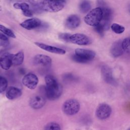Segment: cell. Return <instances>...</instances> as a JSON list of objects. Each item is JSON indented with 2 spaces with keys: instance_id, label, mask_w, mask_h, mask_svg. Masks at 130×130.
I'll return each instance as SVG.
<instances>
[{
  "instance_id": "obj_15",
  "label": "cell",
  "mask_w": 130,
  "mask_h": 130,
  "mask_svg": "<svg viewBox=\"0 0 130 130\" xmlns=\"http://www.w3.org/2000/svg\"><path fill=\"white\" fill-rule=\"evenodd\" d=\"M66 26L69 29H74L78 27L80 24V19L76 15H71L66 19Z\"/></svg>"
},
{
  "instance_id": "obj_3",
  "label": "cell",
  "mask_w": 130,
  "mask_h": 130,
  "mask_svg": "<svg viewBox=\"0 0 130 130\" xmlns=\"http://www.w3.org/2000/svg\"><path fill=\"white\" fill-rule=\"evenodd\" d=\"M95 53L93 51L85 49H76L75 54L72 56V59L80 63H86L92 60L95 57Z\"/></svg>"
},
{
  "instance_id": "obj_19",
  "label": "cell",
  "mask_w": 130,
  "mask_h": 130,
  "mask_svg": "<svg viewBox=\"0 0 130 130\" xmlns=\"http://www.w3.org/2000/svg\"><path fill=\"white\" fill-rule=\"evenodd\" d=\"M102 72L104 78L106 82L110 83H113L114 82V80L112 76L111 71L108 67H103L102 68Z\"/></svg>"
},
{
  "instance_id": "obj_1",
  "label": "cell",
  "mask_w": 130,
  "mask_h": 130,
  "mask_svg": "<svg viewBox=\"0 0 130 130\" xmlns=\"http://www.w3.org/2000/svg\"><path fill=\"white\" fill-rule=\"evenodd\" d=\"M45 92L47 98L50 100H55L59 98L62 93V87L55 77L48 75L45 77Z\"/></svg>"
},
{
  "instance_id": "obj_17",
  "label": "cell",
  "mask_w": 130,
  "mask_h": 130,
  "mask_svg": "<svg viewBox=\"0 0 130 130\" xmlns=\"http://www.w3.org/2000/svg\"><path fill=\"white\" fill-rule=\"evenodd\" d=\"M110 51L114 57H118L121 55L124 52L122 46V42L119 40L114 42L111 48Z\"/></svg>"
},
{
  "instance_id": "obj_8",
  "label": "cell",
  "mask_w": 130,
  "mask_h": 130,
  "mask_svg": "<svg viewBox=\"0 0 130 130\" xmlns=\"http://www.w3.org/2000/svg\"><path fill=\"white\" fill-rule=\"evenodd\" d=\"M70 42L79 45H87L91 42L90 39L87 36L82 34H75L71 35Z\"/></svg>"
},
{
  "instance_id": "obj_12",
  "label": "cell",
  "mask_w": 130,
  "mask_h": 130,
  "mask_svg": "<svg viewBox=\"0 0 130 130\" xmlns=\"http://www.w3.org/2000/svg\"><path fill=\"white\" fill-rule=\"evenodd\" d=\"M34 63L36 65H40L43 67H49L51 64V58L46 55L37 54L33 59Z\"/></svg>"
},
{
  "instance_id": "obj_4",
  "label": "cell",
  "mask_w": 130,
  "mask_h": 130,
  "mask_svg": "<svg viewBox=\"0 0 130 130\" xmlns=\"http://www.w3.org/2000/svg\"><path fill=\"white\" fill-rule=\"evenodd\" d=\"M103 18V12L100 7H97L91 10L84 17L85 22L92 26L99 24L102 21Z\"/></svg>"
},
{
  "instance_id": "obj_34",
  "label": "cell",
  "mask_w": 130,
  "mask_h": 130,
  "mask_svg": "<svg viewBox=\"0 0 130 130\" xmlns=\"http://www.w3.org/2000/svg\"><path fill=\"white\" fill-rule=\"evenodd\" d=\"M128 130H130V128H128Z\"/></svg>"
},
{
  "instance_id": "obj_29",
  "label": "cell",
  "mask_w": 130,
  "mask_h": 130,
  "mask_svg": "<svg viewBox=\"0 0 130 130\" xmlns=\"http://www.w3.org/2000/svg\"><path fill=\"white\" fill-rule=\"evenodd\" d=\"M22 13H23V14L26 17H32L34 15V13L32 12V11L30 9L27 10H26L25 11H23L22 12Z\"/></svg>"
},
{
  "instance_id": "obj_7",
  "label": "cell",
  "mask_w": 130,
  "mask_h": 130,
  "mask_svg": "<svg viewBox=\"0 0 130 130\" xmlns=\"http://www.w3.org/2000/svg\"><path fill=\"white\" fill-rule=\"evenodd\" d=\"M39 82L38 77L34 74L29 73L26 74L22 80V84L30 89H34L36 88Z\"/></svg>"
},
{
  "instance_id": "obj_14",
  "label": "cell",
  "mask_w": 130,
  "mask_h": 130,
  "mask_svg": "<svg viewBox=\"0 0 130 130\" xmlns=\"http://www.w3.org/2000/svg\"><path fill=\"white\" fill-rule=\"evenodd\" d=\"M46 103L45 99L39 95L32 96L29 100L30 106L35 109H39L42 108Z\"/></svg>"
},
{
  "instance_id": "obj_25",
  "label": "cell",
  "mask_w": 130,
  "mask_h": 130,
  "mask_svg": "<svg viewBox=\"0 0 130 130\" xmlns=\"http://www.w3.org/2000/svg\"><path fill=\"white\" fill-rule=\"evenodd\" d=\"M122 46L124 51L130 54V38L124 39L122 42Z\"/></svg>"
},
{
  "instance_id": "obj_13",
  "label": "cell",
  "mask_w": 130,
  "mask_h": 130,
  "mask_svg": "<svg viewBox=\"0 0 130 130\" xmlns=\"http://www.w3.org/2000/svg\"><path fill=\"white\" fill-rule=\"evenodd\" d=\"M12 56L13 54L9 52L3 53L0 57V66L5 70H9L12 65Z\"/></svg>"
},
{
  "instance_id": "obj_31",
  "label": "cell",
  "mask_w": 130,
  "mask_h": 130,
  "mask_svg": "<svg viewBox=\"0 0 130 130\" xmlns=\"http://www.w3.org/2000/svg\"><path fill=\"white\" fill-rule=\"evenodd\" d=\"M0 40H8V38L6 36V35L4 34L2 32H0Z\"/></svg>"
},
{
  "instance_id": "obj_26",
  "label": "cell",
  "mask_w": 130,
  "mask_h": 130,
  "mask_svg": "<svg viewBox=\"0 0 130 130\" xmlns=\"http://www.w3.org/2000/svg\"><path fill=\"white\" fill-rule=\"evenodd\" d=\"M8 86L7 80L4 77L0 76V93L4 92Z\"/></svg>"
},
{
  "instance_id": "obj_11",
  "label": "cell",
  "mask_w": 130,
  "mask_h": 130,
  "mask_svg": "<svg viewBox=\"0 0 130 130\" xmlns=\"http://www.w3.org/2000/svg\"><path fill=\"white\" fill-rule=\"evenodd\" d=\"M35 44L38 47H39V48H41L42 49L52 53L62 55V54H64L66 52V51L63 49L50 46L49 45H47L44 43H42L40 42H35Z\"/></svg>"
},
{
  "instance_id": "obj_18",
  "label": "cell",
  "mask_w": 130,
  "mask_h": 130,
  "mask_svg": "<svg viewBox=\"0 0 130 130\" xmlns=\"http://www.w3.org/2000/svg\"><path fill=\"white\" fill-rule=\"evenodd\" d=\"M24 60V53L22 51H19L12 56V65L19 66L21 64Z\"/></svg>"
},
{
  "instance_id": "obj_10",
  "label": "cell",
  "mask_w": 130,
  "mask_h": 130,
  "mask_svg": "<svg viewBox=\"0 0 130 130\" xmlns=\"http://www.w3.org/2000/svg\"><path fill=\"white\" fill-rule=\"evenodd\" d=\"M111 113V107L106 104H102L99 106L96 111L97 117L101 119H105L109 117Z\"/></svg>"
},
{
  "instance_id": "obj_27",
  "label": "cell",
  "mask_w": 130,
  "mask_h": 130,
  "mask_svg": "<svg viewBox=\"0 0 130 130\" xmlns=\"http://www.w3.org/2000/svg\"><path fill=\"white\" fill-rule=\"evenodd\" d=\"M94 29L96 32H97L101 36H103L104 35V32L105 30V28L102 23H100L99 24L95 26Z\"/></svg>"
},
{
  "instance_id": "obj_21",
  "label": "cell",
  "mask_w": 130,
  "mask_h": 130,
  "mask_svg": "<svg viewBox=\"0 0 130 130\" xmlns=\"http://www.w3.org/2000/svg\"><path fill=\"white\" fill-rule=\"evenodd\" d=\"M0 31H1L4 34H5L7 36L9 37L10 38H15L16 37L14 32L10 29L5 27V26L1 24H0Z\"/></svg>"
},
{
  "instance_id": "obj_6",
  "label": "cell",
  "mask_w": 130,
  "mask_h": 130,
  "mask_svg": "<svg viewBox=\"0 0 130 130\" xmlns=\"http://www.w3.org/2000/svg\"><path fill=\"white\" fill-rule=\"evenodd\" d=\"M80 104L75 99H69L66 101L62 105L63 112L68 115H73L80 110Z\"/></svg>"
},
{
  "instance_id": "obj_23",
  "label": "cell",
  "mask_w": 130,
  "mask_h": 130,
  "mask_svg": "<svg viewBox=\"0 0 130 130\" xmlns=\"http://www.w3.org/2000/svg\"><path fill=\"white\" fill-rule=\"evenodd\" d=\"M111 28L112 30L116 34H120L122 33L124 31V27L117 23H113L111 26Z\"/></svg>"
},
{
  "instance_id": "obj_32",
  "label": "cell",
  "mask_w": 130,
  "mask_h": 130,
  "mask_svg": "<svg viewBox=\"0 0 130 130\" xmlns=\"http://www.w3.org/2000/svg\"><path fill=\"white\" fill-rule=\"evenodd\" d=\"M19 2H24V3H29L30 5L34 3H35V0H18Z\"/></svg>"
},
{
  "instance_id": "obj_5",
  "label": "cell",
  "mask_w": 130,
  "mask_h": 130,
  "mask_svg": "<svg viewBox=\"0 0 130 130\" xmlns=\"http://www.w3.org/2000/svg\"><path fill=\"white\" fill-rule=\"evenodd\" d=\"M96 3L98 7H100L103 12V18L100 23L104 25L105 30H107L109 28L112 19V11L103 0H98Z\"/></svg>"
},
{
  "instance_id": "obj_30",
  "label": "cell",
  "mask_w": 130,
  "mask_h": 130,
  "mask_svg": "<svg viewBox=\"0 0 130 130\" xmlns=\"http://www.w3.org/2000/svg\"><path fill=\"white\" fill-rule=\"evenodd\" d=\"M9 43L8 40H1L0 41V47H6L9 45Z\"/></svg>"
},
{
  "instance_id": "obj_20",
  "label": "cell",
  "mask_w": 130,
  "mask_h": 130,
  "mask_svg": "<svg viewBox=\"0 0 130 130\" xmlns=\"http://www.w3.org/2000/svg\"><path fill=\"white\" fill-rule=\"evenodd\" d=\"M79 10L81 12L85 13L91 8V4L88 0H82L79 4Z\"/></svg>"
},
{
  "instance_id": "obj_22",
  "label": "cell",
  "mask_w": 130,
  "mask_h": 130,
  "mask_svg": "<svg viewBox=\"0 0 130 130\" xmlns=\"http://www.w3.org/2000/svg\"><path fill=\"white\" fill-rule=\"evenodd\" d=\"M13 7L17 9H20L22 12L27 10L30 9L29 5L26 3L21 2V3H16L13 5Z\"/></svg>"
},
{
  "instance_id": "obj_2",
  "label": "cell",
  "mask_w": 130,
  "mask_h": 130,
  "mask_svg": "<svg viewBox=\"0 0 130 130\" xmlns=\"http://www.w3.org/2000/svg\"><path fill=\"white\" fill-rule=\"evenodd\" d=\"M64 0H38L37 4L43 11L57 12L63 9L65 5Z\"/></svg>"
},
{
  "instance_id": "obj_28",
  "label": "cell",
  "mask_w": 130,
  "mask_h": 130,
  "mask_svg": "<svg viewBox=\"0 0 130 130\" xmlns=\"http://www.w3.org/2000/svg\"><path fill=\"white\" fill-rule=\"evenodd\" d=\"M71 35L68 33H60L59 34V38L65 42H70V38Z\"/></svg>"
},
{
  "instance_id": "obj_33",
  "label": "cell",
  "mask_w": 130,
  "mask_h": 130,
  "mask_svg": "<svg viewBox=\"0 0 130 130\" xmlns=\"http://www.w3.org/2000/svg\"><path fill=\"white\" fill-rule=\"evenodd\" d=\"M128 10H129V12L130 13V5H129V7H128Z\"/></svg>"
},
{
  "instance_id": "obj_24",
  "label": "cell",
  "mask_w": 130,
  "mask_h": 130,
  "mask_svg": "<svg viewBox=\"0 0 130 130\" xmlns=\"http://www.w3.org/2000/svg\"><path fill=\"white\" fill-rule=\"evenodd\" d=\"M44 130H61V127L57 123L52 122L48 123L45 126Z\"/></svg>"
},
{
  "instance_id": "obj_16",
  "label": "cell",
  "mask_w": 130,
  "mask_h": 130,
  "mask_svg": "<svg viewBox=\"0 0 130 130\" xmlns=\"http://www.w3.org/2000/svg\"><path fill=\"white\" fill-rule=\"evenodd\" d=\"M22 94L21 90L14 86L10 87L6 91V96L9 100H15L20 97Z\"/></svg>"
},
{
  "instance_id": "obj_9",
  "label": "cell",
  "mask_w": 130,
  "mask_h": 130,
  "mask_svg": "<svg viewBox=\"0 0 130 130\" xmlns=\"http://www.w3.org/2000/svg\"><path fill=\"white\" fill-rule=\"evenodd\" d=\"M40 19L37 18H31L25 20L20 23L21 26L27 30H31L38 28L42 24Z\"/></svg>"
}]
</instances>
